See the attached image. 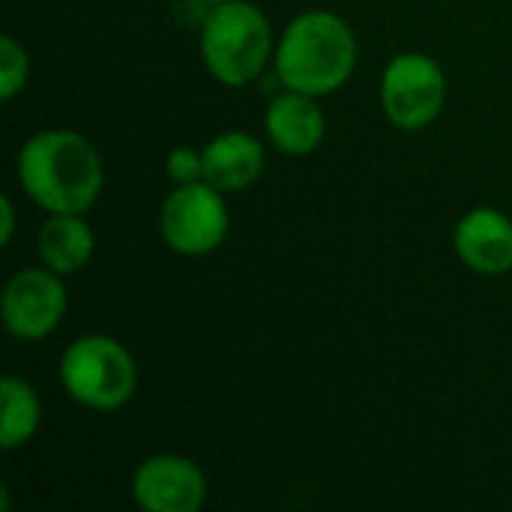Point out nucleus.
<instances>
[{
	"label": "nucleus",
	"mask_w": 512,
	"mask_h": 512,
	"mask_svg": "<svg viewBox=\"0 0 512 512\" xmlns=\"http://www.w3.org/2000/svg\"><path fill=\"white\" fill-rule=\"evenodd\" d=\"M18 183L48 213H87L105 186L96 147L72 129H45L18 150Z\"/></svg>",
	"instance_id": "f257e3e1"
},
{
	"label": "nucleus",
	"mask_w": 512,
	"mask_h": 512,
	"mask_svg": "<svg viewBox=\"0 0 512 512\" xmlns=\"http://www.w3.org/2000/svg\"><path fill=\"white\" fill-rule=\"evenodd\" d=\"M276 75L285 90L330 96L345 87L357 69V36L345 18L327 9H312L297 15L276 51Z\"/></svg>",
	"instance_id": "f03ea898"
},
{
	"label": "nucleus",
	"mask_w": 512,
	"mask_h": 512,
	"mask_svg": "<svg viewBox=\"0 0 512 512\" xmlns=\"http://www.w3.org/2000/svg\"><path fill=\"white\" fill-rule=\"evenodd\" d=\"M201 57L207 72L225 87L255 81L273 57V33L264 12L243 0L210 6L201 21Z\"/></svg>",
	"instance_id": "7ed1b4c3"
},
{
	"label": "nucleus",
	"mask_w": 512,
	"mask_h": 512,
	"mask_svg": "<svg viewBox=\"0 0 512 512\" xmlns=\"http://www.w3.org/2000/svg\"><path fill=\"white\" fill-rule=\"evenodd\" d=\"M60 384L66 396L93 411L123 408L138 387L132 354L111 336H81L60 357Z\"/></svg>",
	"instance_id": "20e7f679"
},
{
	"label": "nucleus",
	"mask_w": 512,
	"mask_h": 512,
	"mask_svg": "<svg viewBox=\"0 0 512 512\" xmlns=\"http://www.w3.org/2000/svg\"><path fill=\"white\" fill-rule=\"evenodd\" d=\"M228 225L231 219L222 192L207 180L177 186L159 210V234L165 246L186 258L216 252L228 234Z\"/></svg>",
	"instance_id": "39448f33"
},
{
	"label": "nucleus",
	"mask_w": 512,
	"mask_h": 512,
	"mask_svg": "<svg viewBox=\"0 0 512 512\" xmlns=\"http://www.w3.org/2000/svg\"><path fill=\"white\" fill-rule=\"evenodd\" d=\"M447 102V78L435 57L420 51L396 54L381 78V108L405 132L426 129Z\"/></svg>",
	"instance_id": "423d86ee"
},
{
	"label": "nucleus",
	"mask_w": 512,
	"mask_h": 512,
	"mask_svg": "<svg viewBox=\"0 0 512 512\" xmlns=\"http://www.w3.org/2000/svg\"><path fill=\"white\" fill-rule=\"evenodd\" d=\"M66 285L63 276L42 267H30L15 273L6 282L0 312H3V327L9 336L36 342L51 336L63 315H66Z\"/></svg>",
	"instance_id": "0eeeda50"
},
{
	"label": "nucleus",
	"mask_w": 512,
	"mask_h": 512,
	"mask_svg": "<svg viewBox=\"0 0 512 512\" xmlns=\"http://www.w3.org/2000/svg\"><path fill=\"white\" fill-rule=\"evenodd\" d=\"M132 498L147 512H198L207 501V480L192 459L162 453L135 468Z\"/></svg>",
	"instance_id": "6e6552de"
},
{
	"label": "nucleus",
	"mask_w": 512,
	"mask_h": 512,
	"mask_svg": "<svg viewBox=\"0 0 512 512\" xmlns=\"http://www.w3.org/2000/svg\"><path fill=\"white\" fill-rule=\"evenodd\" d=\"M456 255L483 276H504L512 270V219L495 207H477L456 225Z\"/></svg>",
	"instance_id": "1a4fd4ad"
},
{
	"label": "nucleus",
	"mask_w": 512,
	"mask_h": 512,
	"mask_svg": "<svg viewBox=\"0 0 512 512\" xmlns=\"http://www.w3.org/2000/svg\"><path fill=\"white\" fill-rule=\"evenodd\" d=\"M264 129H267L270 144L279 153L309 156L324 141L327 117H324L321 105L315 102V96L285 90L282 96H276L270 102L267 117H264Z\"/></svg>",
	"instance_id": "9d476101"
},
{
	"label": "nucleus",
	"mask_w": 512,
	"mask_h": 512,
	"mask_svg": "<svg viewBox=\"0 0 512 512\" xmlns=\"http://www.w3.org/2000/svg\"><path fill=\"white\" fill-rule=\"evenodd\" d=\"M264 171V147L249 132H222L204 147V180L219 192L249 189Z\"/></svg>",
	"instance_id": "9b49d317"
},
{
	"label": "nucleus",
	"mask_w": 512,
	"mask_h": 512,
	"mask_svg": "<svg viewBox=\"0 0 512 512\" xmlns=\"http://www.w3.org/2000/svg\"><path fill=\"white\" fill-rule=\"evenodd\" d=\"M84 213H51V219L39 228L36 249L48 270L60 276L78 273L96 249L93 228L81 219Z\"/></svg>",
	"instance_id": "f8f14e48"
},
{
	"label": "nucleus",
	"mask_w": 512,
	"mask_h": 512,
	"mask_svg": "<svg viewBox=\"0 0 512 512\" xmlns=\"http://www.w3.org/2000/svg\"><path fill=\"white\" fill-rule=\"evenodd\" d=\"M0 405V447L18 450L36 435L42 423V402L24 378L6 375L0 381Z\"/></svg>",
	"instance_id": "ddd939ff"
},
{
	"label": "nucleus",
	"mask_w": 512,
	"mask_h": 512,
	"mask_svg": "<svg viewBox=\"0 0 512 512\" xmlns=\"http://www.w3.org/2000/svg\"><path fill=\"white\" fill-rule=\"evenodd\" d=\"M30 78V57L27 48L15 39V36H3L0 39V99L9 102L15 99Z\"/></svg>",
	"instance_id": "4468645a"
},
{
	"label": "nucleus",
	"mask_w": 512,
	"mask_h": 512,
	"mask_svg": "<svg viewBox=\"0 0 512 512\" xmlns=\"http://www.w3.org/2000/svg\"><path fill=\"white\" fill-rule=\"evenodd\" d=\"M165 171H168V177L174 180V186H183V183L204 180V150H192V147H174V150L168 153Z\"/></svg>",
	"instance_id": "2eb2a0df"
},
{
	"label": "nucleus",
	"mask_w": 512,
	"mask_h": 512,
	"mask_svg": "<svg viewBox=\"0 0 512 512\" xmlns=\"http://www.w3.org/2000/svg\"><path fill=\"white\" fill-rule=\"evenodd\" d=\"M0 213H3V222H0V243L9 246L12 234H15V210H12V198H0Z\"/></svg>",
	"instance_id": "dca6fc26"
},
{
	"label": "nucleus",
	"mask_w": 512,
	"mask_h": 512,
	"mask_svg": "<svg viewBox=\"0 0 512 512\" xmlns=\"http://www.w3.org/2000/svg\"><path fill=\"white\" fill-rule=\"evenodd\" d=\"M210 6H219V3H228V0H207Z\"/></svg>",
	"instance_id": "f3484780"
}]
</instances>
